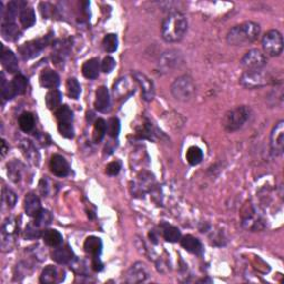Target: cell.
I'll return each instance as SVG.
<instances>
[{"instance_id":"obj_1","label":"cell","mask_w":284,"mask_h":284,"mask_svg":"<svg viewBox=\"0 0 284 284\" xmlns=\"http://www.w3.org/2000/svg\"><path fill=\"white\" fill-rule=\"evenodd\" d=\"M188 31V19L179 11L167 16L161 25V36L167 43H178Z\"/></svg>"},{"instance_id":"obj_2","label":"cell","mask_w":284,"mask_h":284,"mask_svg":"<svg viewBox=\"0 0 284 284\" xmlns=\"http://www.w3.org/2000/svg\"><path fill=\"white\" fill-rule=\"evenodd\" d=\"M261 28L254 21H245L231 28L227 35V44L231 46H246L259 38Z\"/></svg>"},{"instance_id":"obj_3","label":"cell","mask_w":284,"mask_h":284,"mask_svg":"<svg viewBox=\"0 0 284 284\" xmlns=\"http://www.w3.org/2000/svg\"><path fill=\"white\" fill-rule=\"evenodd\" d=\"M251 117V109L248 106H239L227 110L222 118V127L229 132L237 131L244 127Z\"/></svg>"},{"instance_id":"obj_4","label":"cell","mask_w":284,"mask_h":284,"mask_svg":"<svg viewBox=\"0 0 284 284\" xmlns=\"http://www.w3.org/2000/svg\"><path fill=\"white\" fill-rule=\"evenodd\" d=\"M197 87L193 79L190 76H181L176 78L171 86V94L176 100L187 102L190 101L195 95Z\"/></svg>"},{"instance_id":"obj_5","label":"cell","mask_w":284,"mask_h":284,"mask_svg":"<svg viewBox=\"0 0 284 284\" xmlns=\"http://www.w3.org/2000/svg\"><path fill=\"white\" fill-rule=\"evenodd\" d=\"M267 66V57L259 49H251L241 59V67L244 72L258 71Z\"/></svg>"},{"instance_id":"obj_6","label":"cell","mask_w":284,"mask_h":284,"mask_svg":"<svg viewBox=\"0 0 284 284\" xmlns=\"http://www.w3.org/2000/svg\"><path fill=\"white\" fill-rule=\"evenodd\" d=\"M262 47L270 57H278L283 50V38L278 30H270L263 36Z\"/></svg>"},{"instance_id":"obj_7","label":"cell","mask_w":284,"mask_h":284,"mask_svg":"<svg viewBox=\"0 0 284 284\" xmlns=\"http://www.w3.org/2000/svg\"><path fill=\"white\" fill-rule=\"evenodd\" d=\"M240 82L242 86L248 88V89H257V88H262L269 85L271 82V78L262 70L246 71L242 74Z\"/></svg>"},{"instance_id":"obj_8","label":"cell","mask_w":284,"mask_h":284,"mask_svg":"<svg viewBox=\"0 0 284 284\" xmlns=\"http://www.w3.org/2000/svg\"><path fill=\"white\" fill-rule=\"evenodd\" d=\"M17 236V223L12 218H8L1 227V248L3 251H10L13 248Z\"/></svg>"},{"instance_id":"obj_9","label":"cell","mask_w":284,"mask_h":284,"mask_svg":"<svg viewBox=\"0 0 284 284\" xmlns=\"http://www.w3.org/2000/svg\"><path fill=\"white\" fill-rule=\"evenodd\" d=\"M270 146L274 157L281 156L284 151V121L280 120L274 125L271 136H270Z\"/></svg>"},{"instance_id":"obj_10","label":"cell","mask_w":284,"mask_h":284,"mask_svg":"<svg viewBox=\"0 0 284 284\" xmlns=\"http://www.w3.org/2000/svg\"><path fill=\"white\" fill-rule=\"evenodd\" d=\"M48 44L47 39H37V40H31L28 41V43L24 44L19 47V54L22 57V59L28 60V59H32L38 56L41 50H43L46 46Z\"/></svg>"},{"instance_id":"obj_11","label":"cell","mask_w":284,"mask_h":284,"mask_svg":"<svg viewBox=\"0 0 284 284\" xmlns=\"http://www.w3.org/2000/svg\"><path fill=\"white\" fill-rule=\"evenodd\" d=\"M133 79H134V81L138 82V85L141 88L143 100L151 101L153 98H155V94H156L155 85H153V82L146 76V74L142 72H139V71L133 72Z\"/></svg>"},{"instance_id":"obj_12","label":"cell","mask_w":284,"mask_h":284,"mask_svg":"<svg viewBox=\"0 0 284 284\" xmlns=\"http://www.w3.org/2000/svg\"><path fill=\"white\" fill-rule=\"evenodd\" d=\"M50 171L56 176L63 178L67 176L70 172V166H69L66 158L60 155H54L50 159Z\"/></svg>"},{"instance_id":"obj_13","label":"cell","mask_w":284,"mask_h":284,"mask_svg":"<svg viewBox=\"0 0 284 284\" xmlns=\"http://www.w3.org/2000/svg\"><path fill=\"white\" fill-rule=\"evenodd\" d=\"M149 273L146 268V265L141 262L134 263L131 268L129 269L127 273V282L129 283H139L146 281Z\"/></svg>"},{"instance_id":"obj_14","label":"cell","mask_w":284,"mask_h":284,"mask_svg":"<svg viewBox=\"0 0 284 284\" xmlns=\"http://www.w3.org/2000/svg\"><path fill=\"white\" fill-rule=\"evenodd\" d=\"M110 95L107 87L101 86L96 91L95 108L99 113H107L110 110Z\"/></svg>"},{"instance_id":"obj_15","label":"cell","mask_w":284,"mask_h":284,"mask_svg":"<svg viewBox=\"0 0 284 284\" xmlns=\"http://www.w3.org/2000/svg\"><path fill=\"white\" fill-rule=\"evenodd\" d=\"M134 85L129 78H122L114 86V96L121 99V98H127L130 95L134 94Z\"/></svg>"},{"instance_id":"obj_16","label":"cell","mask_w":284,"mask_h":284,"mask_svg":"<svg viewBox=\"0 0 284 284\" xmlns=\"http://www.w3.org/2000/svg\"><path fill=\"white\" fill-rule=\"evenodd\" d=\"M39 82L41 87L47 88V89H56L60 85V77L56 71L46 69L40 73Z\"/></svg>"},{"instance_id":"obj_17","label":"cell","mask_w":284,"mask_h":284,"mask_svg":"<svg viewBox=\"0 0 284 284\" xmlns=\"http://www.w3.org/2000/svg\"><path fill=\"white\" fill-rule=\"evenodd\" d=\"M1 63L3 68L9 73H16L19 69V64H18V59L16 55L12 53L10 49H4L2 46V53H1Z\"/></svg>"},{"instance_id":"obj_18","label":"cell","mask_w":284,"mask_h":284,"mask_svg":"<svg viewBox=\"0 0 284 284\" xmlns=\"http://www.w3.org/2000/svg\"><path fill=\"white\" fill-rule=\"evenodd\" d=\"M27 8V3L25 1H11L9 2L8 7L6 9L3 16V22H15L17 16L19 15L21 11Z\"/></svg>"},{"instance_id":"obj_19","label":"cell","mask_w":284,"mask_h":284,"mask_svg":"<svg viewBox=\"0 0 284 284\" xmlns=\"http://www.w3.org/2000/svg\"><path fill=\"white\" fill-rule=\"evenodd\" d=\"M160 230L161 234L164 236V239L167 242H170V243H175V242H179L181 240V232L178 227L174 226H171L167 222H162L160 225Z\"/></svg>"},{"instance_id":"obj_20","label":"cell","mask_w":284,"mask_h":284,"mask_svg":"<svg viewBox=\"0 0 284 284\" xmlns=\"http://www.w3.org/2000/svg\"><path fill=\"white\" fill-rule=\"evenodd\" d=\"M73 257L74 254L72 252V250L69 248L68 245L58 246V248L54 250V252L51 253V259H53L55 262L60 264H67L69 262H71L73 260Z\"/></svg>"},{"instance_id":"obj_21","label":"cell","mask_w":284,"mask_h":284,"mask_svg":"<svg viewBox=\"0 0 284 284\" xmlns=\"http://www.w3.org/2000/svg\"><path fill=\"white\" fill-rule=\"evenodd\" d=\"M83 249L86 253L90 254L92 258H99L102 252V241L97 236L87 237L83 243Z\"/></svg>"},{"instance_id":"obj_22","label":"cell","mask_w":284,"mask_h":284,"mask_svg":"<svg viewBox=\"0 0 284 284\" xmlns=\"http://www.w3.org/2000/svg\"><path fill=\"white\" fill-rule=\"evenodd\" d=\"M181 245L183 246V249H185L190 253L201 255L203 252V248L201 242H200L197 237H194L192 235H185L183 237H181Z\"/></svg>"},{"instance_id":"obj_23","label":"cell","mask_w":284,"mask_h":284,"mask_svg":"<svg viewBox=\"0 0 284 284\" xmlns=\"http://www.w3.org/2000/svg\"><path fill=\"white\" fill-rule=\"evenodd\" d=\"M25 211L29 217H36L41 211V203L35 193L27 194L25 198Z\"/></svg>"},{"instance_id":"obj_24","label":"cell","mask_w":284,"mask_h":284,"mask_svg":"<svg viewBox=\"0 0 284 284\" xmlns=\"http://www.w3.org/2000/svg\"><path fill=\"white\" fill-rule=\"evenodd\" d=\"M100 69L101 63L99 60L97 58H92L82 64V74L87 79H96L99 76Z\"/></svg>"},{"instance_id":"obj_25","label":"cell","mask_w":284,"mask_h":284,"mask_svg":"<svg viewBox=\"0 0 284 284\" xmlns=\"http://www.w3.org/2000/svg\"><path fill=\"white\" fill-rule=\"evenodd\" d=\"M43 239H44L45 243L48 246H51V248H58V246L62 244L63 236L57 230L48 229V230H45L44 234H43Z\"/></svg>"},{"instance_id":"obj_26","label":"cell","mask_w":284,"mask_h":284,"mask_svg":"<svg viewBox=\"0 0 284 284\" xmlns=\"http://www.w3.org/2000/svg\"><path fill=\"white\" fill-rule=\"evenodd\" d=\"M1 32L4 39L9 41H15L19 38L21 31L15 22H2Z\"/></svg>"},{"instance_id":"obj_27","label":"cell","mask_w":284,"mask_h":284,"mask_svg":"<svg viewBox=\"0 0 284 284\" xmlns=\"http://www.w3.org/2000/svg\"><path fill=\"white\" fill-rule=\"evenodd\" d=\"M46 106L48 107L50 110L59 109L61 107L62 102V94L57 89H51L49 92H47L45 98Z\"/></svg>"},{"instance_id":"obj_28","label":"cell","mask_w":284,"mask_h":284,"mask_svg":"<svg viewBox=\"0 0 284 284\" xmlns=\"http://www.w3.org/2000/svg\"><path fill=\"white\" fill-rule=\"evenodd\" d=\"M20 148L26 158L29 159L30 162H32L34 165H38L39 162V153L37 151V149L35 148L34 144H32L29 140H24L20 144Z\"/></svg>"},{"instance_id":"obj_29","label":"cell","mask_w":284,"mask_h":284,"mask_svg":"<svg viewBox=\"0 0 284 284\" xmlns=\"http://www.w3.org/2000/svg\"><path fill=\"white\" fill-rule=\"evenodd\" d=\"M10 85H11V89L13 91V94H15V96H19V95H24L26 92L28 81H27V79L22 76V74H18V76H16L12 79Z\"/></svg>"},{"instance_id":"obj_30","label":"cell","mask_w":284,"mask_h":284,"mask_svg":"<svg viewBox=\"0 0 284 284\" xmlns=\"http://www.w3.org/2000/svg\"><path fill=\"white\" fill-rule=\"evenodd\" d=\"M58 279V271L57 269L53 265H47L44 269V271L41 272L40 276V282L45 284H53L55 282H57Z\"/></svg>"},{"instance_id":"obj_31","label":"cell","mask_w":284,"mask_h":284,"mask_svg":"<svg viewBox=\"0 0 284 284\" xmlns=\"http://www.w3.org/2000/svg\"><path fill=\"white\" fill-rule=\"evenodd\" d=\"M56 118L58 120V123H72L73 113L68 106H61L56 111Z\"/></svg>"},{"instance_id":"obj_32","label":"cell","mask_w":284,"mask_h":284,"mask_svg":"<svg viewBox=\"0 0 284 284\" xmlns=\"http://www.w3.org/2000/svg\"><path fill=\"white\" fill-rule=\"evenodd\" d=\"M20 24L24 28H30L35 25L36 22V15L34 9L30 7L25 8L20 13Z\"/></svg>"},{"instance_id":"obj_33","label":"cell","mask_w":284,"mask_h":284,"mask_svg":"<svg viewBox=\"0 0 284 284\" xmlns=\"http://www.w3.org/2000/svg\"><path fill=\"white\" fill-rule=\"evenodd\" d=\"M187 160L191 166H197L203 160V151L197 146H192L187 151Z\"/></svg>"},{"instance_id":"obj_34","label":"cell","mask_w":284,"mask_h":284,"mask_svg":"<svg viewBox=\"0 0 284 284\" xmlns=\"http://www.w3.org/2000/svg\"><path fill=\"white\" fill-rule=\"evenodd\" d=\"M107 132V123L104 119H97L94 124V132H92V139L95 142H100L104 139Z\"/></svg>"},{"instance_id":"obj_35","label":"cell","mask_w":284,"mask_h":284,"mask_svg":"<svg viewBox=\"0 0 284 284\" xmlns=\"http://www.w3.org/2000/svg\"><path fill=\"white\" fill-rule=\"evenodd\" d=\"M19 127L24 132H30L35 127V118L30 113H24L19 117Z\"/></svg>"},{"instance_id":"obj_36","label":"cell","mask_w":284,"mask_h":284,"mask_svg":"<svg viewBox=\"0 0 284 284\" xmlns=\"http://www.w3.org/2000/svg\"><path fill=\"white\" fill-rule=\"evenodd\" d=\"M51 221H53V216H51V213L48 210H44V209H41V211L35 217L34 225L40 229V227H48L51 223Z\"/></svg>"},{"instance_id":"obj_37","label":"cell","mask_w":284,"mask_h":284,"mask_svg":"<svg viewBox=\"0 0 284 284\" xmlns=\"http://www.w3.org/2000/svg\"><path fill=\"white\" fill-rule=\"evenodd\" d=\"M119 40L117 35L114 34H108L105 36L104 40H102V47L107 51V53H114L118 49Z\"/></svg>"},{"instance_id":"obj_38","label":"cell","mask_w":284,"mask_h":284,"mask_svg":"<svg viewBox=\"0 0 284 284\" xmlns=\"http://www.w3.org/2000/svg\"><path fill=\"white\" fill-rule=\"evenodd\" d=\"M68 96L72 99H78L81 94V86L76 78H69L67 80Z\"/></svg>"},{"instance_id":"obj_39","label":"cell","mask_w":284,"mask_h":284,"mask_svg":"<svg viewBox=\"0 0 284 284\" xmlns=\"http://www.w3.org/2000/svg\"><path fill=\"white\" fill-rule=\"evenodd\" d=\"M22 166L17 161H12L10 164H8V175L10 176V179L13 182H18L21 179L22 173Z\"/></svg>"},{"instance_id":"obj_40","label":"cell","mask_w":284,"mask_h":284,"mask_svg":"<svg viewBox=\"0 0 284 284\" xmlns=\"http://www.w3.org/2000/svg\"><path fill=\"white\" fill-rule=\"evenodd\" d=\"M121 130V124L118 118H111L107 123V133L111 138H118Z\"/></svg>"},{"instance_id":"obj_41","label":"cell","mask_w":284,"mask_h":284,"mask_svg":"<svg viewBox=\"0 0 284 284\" xmlns=\"http://www.w3.org/2000/svg\"><path fill=\"white\" fill-rule=\"evenodd\" d=\"M2 200H3V202L7 204V207L11 209L15 207V204L17 203V195L12 190L4 188L3 192H2Z\"/></svg>"},{"instance_id":"obj_42","label":"cell","mask_w":284,"mask_h":284,"mask_svg":"<svg viewBox=\"0 0 284 284\" xmlns=\"http://www.w3.org/2000/svg\"><path fill=\"white\" fill-rule=\"evenodd\" d=\"M58 130L63 138L72 139L74 137L72 123H58Z\"/></svg>"},{"instance_id":"obj_43","label":"cell","mask_w":284,"mask_h":284,"mask_svg":"<svg viewBox=\"0 0 284 284\" xmlns=\"http://www.w3.org/2000/svg\"><path fill=\"white\" fill-rule=\"evenodd\" d=\"M115 67V60L110 57V56H107V57L102 60L101 62V71H104L105 73H109L114 69Z\"/></svg>"},{"instance_id":"obj_44","label":"cell","mask_w":284,"mask_h":284,"mask_svg":"<svg viewBox=\"0 0 284 284\" xmlns=\"http://www.w3.org/2000/svg\"><path fill=\"white\" fill-rule=\"evenodd\" d=\"M176 62H178V57H176L175 55L172 54V51H169V53H167L165 56H164V61L161 62L162 66H165L166 68H171V67H173L176 64Z\"/></svg>"},{"instance_id":"obj_45","label":"cell","mask_w":284,"mask_h":284,"mask_svg":"<svg viewBox=\"0 0 284 284\" xmlns=\"http://www.w3.org/2000/svg\"><path fill=\"white\" fill-rule=\"evenodd\" d=\"M121 170V165L119 161H113L110 162V164L106 167V172L108 175H117L119 174V172Z\"/></svg>"},{"instance_id":"obj_46","label":"cell","mask_w":284,"mask_h":284,"mask_svg":"<svg viewBox=\"0 0 284 284\" xmlns=\"http://www.w3.org/2000/svg\"><path fill=\"white\" fill-rule=\"evenodd\" d=\"M40 235V229L37 227L34 223L29 225L26 229V237L28 239H35V237H38Z\"/></svg>"},{"instance_id":"obj_47","label":"cell","mask_w":284,"mask_h":284,"mask_svg":"<svg viewBox=\"0 0 284 284\" xmlns=\"http://www.w3.org/2000/svg\"><path fill=\"white\" fill-rule=\"evenodd\" d=\"M91 267L96 272H99V271H101L102 269H104V264H102L100 258H92Z\"/></svg>"},{"instance_id":"obj_48","label":"cell","mask_w":284,"mask_h":284,"mask_svg":"<svg viewBox=\"0 0 284 284\" xmlns=\"http://www.w3.org/2000/svg\"><path fill=\"white\" fill-rule=\"evenodd\" d=\"M8 151H9V147H7L6 141L2 140V142H1V156L2 157L6 156Z\"/></svg>"}]
</instances>
